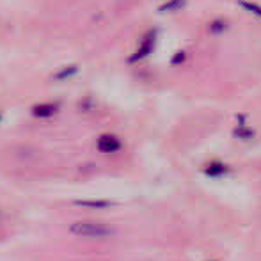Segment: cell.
Wrapping results in <instances>:
<instances>
[{"mask_svg":"<svg viewBox=\"0 0 261 261\" xmlns=\"http://www.w3.org/2000/svg\"><path fill=\"white\" fill-rule=\"evenodd\" d=\"M73 234L76 237H87V238H105L114 234V227L107 226V224H94V222H75L69 227Z\"/></svg>","mask_w":261,"mask_h":261,"instance_id":"6da1fadb","label":"cell"},{"mask_svg":"<svg viewBox=\"0 0 261 261\" xmlns=\"http://www.w3.org/2000/svg\"><path fill=\"white\" fill-rule=\"evenodd\" d=\"M155 43H156V31H149L148 34L144 36V39H142L139 50L130 57V62H137V61H141V59L148 57V55L153 52V48H155Z\"/></svg>","mask_w":261,"mask_h":261,"instance_id":"7a4b0ae2","label":"cell"},{"mask_svg":"<svg viewBox=\"0 0 261 261\" xmlns=\"http://www.w3.org/2000/svg\"><path fill=\"white\" fill-rule=\"evenodd\" d=\"M98 149H100L101 153H114V151H117V149H121V141L109 134L101 135V137L98 139Z\"/></svg>","mask_w":261,"mask_h":261,"instance_id":"3957f363","label":"cell"},{"mask_svg":"<svg viewBox=\"0 0 261 261\" xmlns=\"http://www.w3.org/2000/svg\"><path fill=\"white\" fill-rule=\"evenodd\" d=\"M204 172H206L208 176H212V178H217V176H224L229 172V167H227L226 164H222V162L219 160H213L210 162L206 165V169H204Z\"/></svg>","mask_w":261,"mask_h":261,"instance_id":"277c9868","label":"cell"},{"mask_svg":"<svg viewBox=\"0 0 261 261\" xmlns=\"http://www.w3.org/2000/svg\"><path fill=\"white\" fill-rule=\"evenodd\" d=\"M55 112H57V105H54V103H41L32 109V114H34L36 117H50V116H54Z\"/></svg>","mask_w":261,"mask_h":261,"instance_id":"5b68a950","label":"cell"},{"mask_svg":"<svg viewBox=\"0 0 261 261\" xmlns=\"http://www.w3.org/2000/svg\"><path fill=\"white\" fill-rule=\"evenodd\" d=\"M187 6V0H167L164 6L160 7V13H172V11H179Z\"/></svg>","mask_w":261,"mask_h":261,"instance_id":"8992f818","label":"cell"},{"mask_svg":"<svg viewBox=\"0 0 261 261\" xmlns=\"http://www.w3.org/2000/svg\"><path fill=\"white\" fill-rule=\"evenodd\" d=\"M238 6L244 7V9H245V11H249V13H252L254 16L261 18V6H258V4L247 2V0H238Z\"/></svg>","mask_w":261,"mask_h":261,"instance_id":"52a82bcc","label":"cell"},{"mask_svg":"<svg viewBox=\"0 0 261 261\" xmlns=\"http://www.w3.org/2000/svg\"><path fill=\"white\" fill-rule=\"evenodd\" d=\"M75 204H79V206H86V208H107L112 203H109V201H76Z\"/></svg>","mask_w":261,"mask_h":261,"instance_id":"ba28073f","label":"cell"},{"mask_svg":"<svg viewBox=\"0 0 261 261\" xmlns=\"http://www.w3.org/2000/svg\"><path fill=\"white\" fill-rule=\"evenodd\" d=\"M234 135L240 139H251V137H254V132H252L251 128L245 126V124H240V126L234 130Z\"/></svg>","mask_w":261,"mask_h":261,"instance_id":"9c48e42d","label":"cell"},{"mask_svg":"<svg viewBox=\"0 0 261 261\" xmlns=\"http://www.w3.org/2000/svg\"><path fill=\"white\" fill-rule=\"evenodd\" d=\"M73 73H76V68L75 66H69V69H62L61 73H57V79L62 80V79H66V76H71Z\"/></svg>","mask_w":261,"mask_h":261,"instance_id":"30bf717a","label":"cell"},{"mask_svg":"<svg viewBox=\"0 0 261 261\" xmlns=\"http://www.w3.org/2000/svg\"><path fill=\"white\" fill-rule=\"evenodd\" d=\"M185 59V52H178V55L176 57H172V64H179V62Z\"/></svg>","mask_w":261,"mask_h":261,"instance_id":"8fae6325","label":"cell"},{"mask_svg":"<svg viewBox=\"0 0 261 261\" xmlns=\"http://www.w3.org/2000/svg\"><path fill=\"white\" fill-rule=\"evenodd\" d=\"M0 219H2V213H0Z\"/></svg>","mask_w":261,"mask_h":261,"instance_id":"7c38bea8","label":"cell"}]
</instances>
